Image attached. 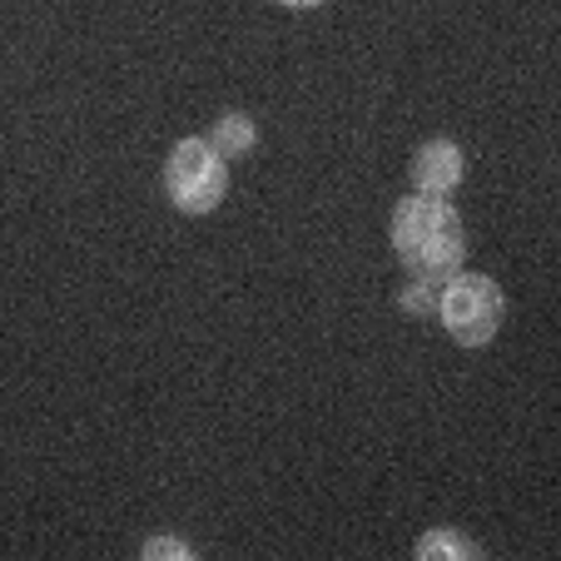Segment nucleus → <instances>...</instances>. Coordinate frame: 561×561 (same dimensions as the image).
<instances>
[{"instance_id":"0eeeda50","label":"nucleus","mask_w":561,"mask_h":561,"mask_svg":"<svg viewBox=\"0 0 561 561\" xmlns=\"http://www.w3.org/2000/svg\"><path fill=\"white\" fill-rule=\"evenodd\" d=\"M398 308H403V313L433 318V308H437V284H427V278H413V284L398 294Z\"/></svg>"},{"instance_id":"7ed1b4c3","label":"nucleus","mask_w":561,"mask_h":561,"mask_svg":"<svg viewBox=\"0 0 561 561\" xmlns=\"http://www.w3.org/2000/svg\"><path fill=\"white\" fill-rule=\"evenodd\" d=\"M164 194L180 214H214L229 194V159L204 135H190L164 159Z\"/></svg>"},{"instance_id":"f03ea898","label":"nucleus","mask_w":561,"mask_h":561,"mask_svg":"<svg viewBox=\"0 0 561 561\" xmlns=\"http://www.w3.org/2000/svg\"><path fill=\"white\" fill-rule=\"evenodd\" d=\"M502 313H507V298H502L497 278L462 274V268H457L453 278L437 284L433 318L443 323V333L457 348H482V343H492L502 329Z\"/></svg>"},{"instance_id":"20e7f679","label":"nucleus","mask_w":561,"mask_h":561,"mask_svg":"<svg viewBox=\"0 0 561 561\" xmlns=\"http://www.w3.org/2000/svg\"><path fill=\"white\" fill-rule=\"evenodd\" d=\"M462 174H467V159H462V149H457L453 139H427V145L413 154V164H408L413 190L433 194V199H447V194L462 184Z\"/></svg>"},{"instance_id":"39448f33","label":"nucleus","mask_w":561,"mask_h":561,"mask_svg":"<svg viewBox=\"0 0 561 561\" xmlns=\"http://www.w3.org/2000/svg\"><path fill=\"white\" fill-rule=\"evenodd\" d=\"M413 557L417 561H482V547H477L472 537H462V531H453V527H433V531L417 537Z\"/></svg>"},{"instance_id":"1a4fd4ad","label":"nucleus","mask_w":561,"mask_h":561,"mask_svg":"<svg viewBox=\"0 0 561 561\" xmlns=\"http://www.w3.org/2000/svg\"><path fill=\"white\" fill-rule=\"evenodd\" d=\"M278 5H288V11H313V5H323V0H278Z\"/></svg>"},{"instance_id":"6e6552de","label":"nucleus","mask_w":561,"mask_h":561,"mask_svg":"<svg viewBox=\"0 0 561 561\" xmlns=\"http://www.w3.org/2000/svg\"><path fill=\"white\" fill-rule=\"evenodd\" d=\"M139 557L145 561H194V547L184 537H149L145 547H139Z\"/></svg>"},{"instance_id":"423d86ee","label":"nucleus","mask_w":561,"mask_h":561,"mask_svg":"<svg viewBox=\"0 0 561 561\" xmlns=\"http://www.w3.org/2000/svg\"><path fill=\"white\" fill-rule=\"evenodd\" d=\"M209 145L219 149L224 159H239V154H249V149H254V119H249V115H239V110H233V115H224L219 125H214Z\"/></svg>"},{"instance_id":"f257e3e1","label":"nucleus","mask_w":561,"mask_h":561,"mask_svg":"<svg viewBox=\"0 0 561 561\" xmlns=\"http://www.w3.org/2000/svg\"><path fill=\"white\" fill-rule=\"evenodd\" d=\"M392 254L403 259L413 278H427V284L453 278L467 259V233L457 209L447 199H433V194L398 199L392 204Z\"/></svg>"}]
</instances>
